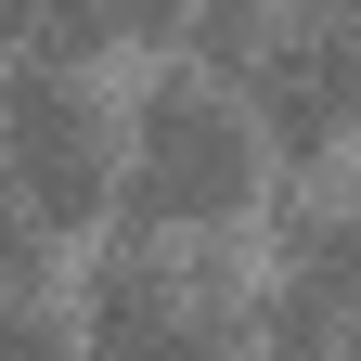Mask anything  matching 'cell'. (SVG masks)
Masks as SVG:
<instances>
[{"mask_svg": "<svg viewBox=\"0 0 361 361\" xmlns=\"http://www.w3.org/2000/svg\"><path fill=\"white\" fill-rule=\"evenodd\" d=\"M258 180H271V142L233 104V78L168 65L116 129V207L104 219H129V233H233L258 207Z\"/></svg>", "mask_w": 361, "mask_h": 361, "instance_id": "6da1fadb", "label": "cell"}, {"mask_svg": "<svg viewBox=\"0 0 361 361\" xmlns=\"http://www.w3.org/2000/svg\"><path fill=\"white\" fill-rule=\"evenodd\" d=\"M233 104L258 116L271 168H323L361 142V0H271L258 52L233 65Z\"/></svg>", "mask_w": 361, "mask_h": 361, "instance_id": "7a4b0ae2", "label": "cell"}, {"mask_svg": "<svg viewBox=\"0 0 361 361\" xmlns=\"http://www.w3.org/2000/svg\"><path fill=\"white\" fill-rule=\"evenodd\" d=\"M0 168H13V194L39 233H90V219L116 207V116H104V90H90L78 65L52 52H13L0 65Z\"/></svg>", "mask_w": 361, "mask_h": 361, "instance_id": "3957f363", "label": "cell"}, {"mask_svg": "<svg viewBox=\"0 0 361 361\" xmlns=\"http://www.w3.org/2000/svg\"><path fill=\"white\" fill-rule=\"evenodd\" d=\"M271 284L361 310V194H271Z\"/></svg>", "mask_w": 361, "mask_h": 361, "instance_id": "277c9868", "label": "cell"}, {"mask_svg": "<svg viewBox=\"0 0 361 361\" xmlns=\"http://www.w3.org/2000/svg\"><path fill=\"white\" fill-rule=\"evenodd\" d=\"M0 361H78V310L52 297V271H0Z\"/></svg>", "mask_w": 361, "mask_h": 361, "instance_id": "5b68a950", "label": "cell"}, {"mask_svg": "<svg viewBox=\"0 0 361 361\" xmlns=\"http://www.w3.org/2000/svg\"><path fill=\"white\" fill-rule=\"evenodd\" d=\"M0 52H52V65H104L116 39L90 0H0Z\"/></svg>", "mask_w": 361, "mask_h": 361, "instance_id": "8992f818", "label": "cell"}, {"mask_svg": "<svg viewBox=\"0 0 361 361\" xmlns=\"http://www.w3.org/2000/svg\"><path fill=\"white\" fill-rule=\"evenodd\" d=\"M258 26H271V0H194L168 52H180V65H207V78H233V65L258 52Z\"/></svg>", "mask_w": 361, "mask_h": 361, "instance_id": "52a82bcc", "label": "cell"}, {"mask_svg": "<svg viewBox=\"0 0 361 361\" xmlns=\"http://www.w3.org/2000/svg\"><path fill=\"white\" fill-rule=\"evenodd\" d=\"M90 13H104V39H116V52H168L194 0H90Z\"/></svg>", "mask_w": 361, "mask_h": 361, "instance_id": "ba28073f", "label": "cell"}, {"mask_svg": "<svg viewBox=\"0 0 361 361\" xmlns=\"http://www.w3.org/2000/svg\"><path fill=\"white\" fill-rule=\"evenodd\" d=\"M0 271H52V233L26 219V194H13V168H0Z\"/></svg>", "mask_w": 361, "mask_h": 361, "instance_id": "9c48e42d", "label": "cell"}, {"mask_svg": "<svg viewBox=\"0 0 361 361\" xmlns=\"http://www.w3.org/2000/svg\"><path fill=\"white\" fill-rule=\"evenodd\" d=\"M348 361H361V310H348Z\"/></svg>", "mask_w": 361, "mask_h": 361, "instance_id": "30bf717a", "label": "cell"}, {"mask_svg": "<svg viewBox=\"0 0 361 361\" xmlns=\"http://www.w3.org/2000/svg\"><path fill=\"white\" fill-rule=\"evenodd\" d=\"M348 194H361V180H348Z\"/></svg>", "mask_w": 361, "mask_h": 361, "instance_id": "8fae6325", "label": "cell"}]
</instances>
